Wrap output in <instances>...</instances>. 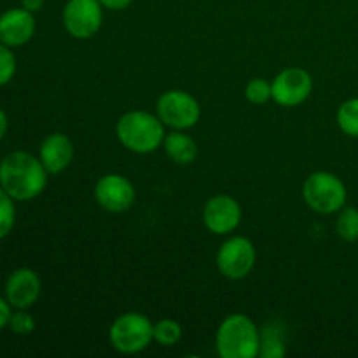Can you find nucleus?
I'll use <instances>...</instances> for the list:
<instances>
[{"mask_svg": "<svg viewBox=\"0 0 358 358\" xmlns=\"http://www.w3.org/2000/svg\"><path fill=\"white\" fill-rule=\"evenodd\" d=\"M48 170L42 161L24 150L9 152L0 161V187L14 201H30L48 185Z\"/></svg>", "mask_w": 358, "mask_h": 358, "instance_id": "f257e3e1", "label": "nucleus"}, {"mask_svg": "<svg viewBox=\"0 0 358 358\" xmlns=\"http://www.w3.org/2000/svg\"><path fill=\"white\" fill-rule=\"evenodd\" d=\"M115 135L124 149L135 154H149L163 145L166 133L157 115L145 110H129L119 117Z\"/></svg>", "mask_w": 358, "mask_h": 358, "instance_id": "f03ea898", "label": "nucleus"}, {"mask_svg": "<svg viewBox=\"0 0 358 358\" xmlns=\"http://www.w3.org/2000/svg\"><path fill=\"white\" fill-rule=\"evenodd\" d=\"M215 346L222 358H255L261 355V332L247 315H229L217 329Z\"/></svg>", "mask_w": 358, "mask_h": 358, "instance_id": "7ed1b4c3", "label": "nucleus"}, {"mask_svg": "<svg viewBox=\"0 0 358 358\" xmlns=\"http://www.w3.org/2000/svg\"><path fill=\"white\" fill-rule=\"evenodd\" d=\"M303 198L313 212L331 215L346 205L348 191L341 178L331 171H315L303 185Z\"/></svg>", "mask_w": 358, "mask_h": 358, "instance_id": "20e7f679", "label": "nucleus"}, {"mask_svg": "<svg viewBox=\"0 0 358 358\" xmlns=\"http://www.w3.org/2000/svg\"><path fill=\"white\" fill-rule=\"evenodd\" d=\"M112 348L122 355H135L149 348L154 341V324L142 313L119 315L108 331Z\"/></svg>", "mask_w": 358, "mask_h": 358, "instance_id": "39448f33", "label": "nucleus"}, {"mask_svg": "<svg viewBox=\"0 0 358 358\" xmlns=\"http://www.w3.org/2000/svg\"><path fill=\"white\" fill-rule=\"evenodd\" d=\"M157 117L171 129H189L201 117V107L187 91L171 90L157 100Z\"/></svg>", "mask_w": 358, "mask_h": 358, "instance_id": "423d86ee", "label": "nucleus"}, {"mask_svg": "<svg viewBox=\"0 0 358 358\" xmlns=\"http://www.w3.org/2000/svg\"><path fill=\"white\" fill-rule=\"evenodd\" d=\"M255 247L248 238L233 236L220 245L217 252V269L229 280H243L255 266Z\"/></svg>", "mask_w": 358, "mask_h": 358, "instance_id": "0eeeda50", "label": "nucleus"}, {"mask_svg": "<svg viewBox=\"0 0 358 358\" xmlns=\"http://www.w3.org/2000/svg\"><path fill=\"white\" fill-rule=\"evenodd\" d=\"M103 23L100 0H69L63 7V27L73 38H91Z\"/></svg>", "mask_w": 358, "mask_h": 358, "instance_id": "6e6552de", "label": "nucleus"}, {"mask_svg": "<svg viewBox=\"0 0 358 358\" xmlns=\"http://www.w3.org/2000/svg\"><path fill=\"white\" fill-rule=\"evenodd\" d=\"M313 90V79L310 72L299 66H290L282 70L273 79V100L282 107H297L308 100Z\"/></svg>", "mask_w": 358, "mask_h": 358, "instance_id": "1a4fd4ad", "label": "nucleus"}, {"mask_svg": "<svg viewBox=\"0 0 358 358\" xmlns=\"http://www.w3.org/2000/svg\"><path fill=\"white\" fill-rule=\"evenodd\" d=\"M98 205L110 213H122L133 206L136 199L135 185L129 178L119 173H107L94 185Z\"/></svg>", "mask_w": 358, "mask_h": 358, "instance_id": "9d476101", "label": "nucleus"}, {"mask_svg": "<svg viewBox=\"0 0 358 358\" xmlns=\"http://www.w3.org/2000/svg\"><path fill=\"white\" fill-rule=\"evenodd\" d=\"M203 222L206 229L213 234H229L240 226L241 206L233 196L217 194L205 203Z\"/></svg>", "mask_w": 358, "mask_h": 358, "instance_id": "9b49d317", "label": "nucleus"}, {"mask_svg": "<svg viewBox=\"0 0 358 358\" xmlns=\"http://www.w3.org/2000/svg\"><path fill=\"white\" fill-rule=\"evenodd\" d=\"M42 283L37 273L30 268H20L6 280V299L14 310H28L38 301Z\"/></svg>", "mask_w": 358, "mask_h": 358, "instance_id": "f8f14e48", "label": "nucleus"}, {"mask_svg": "<svg viewBox=\"0 0 358 358\" xmlns=\"http://www.w3.org/2000/svg\"><path fill=\"white\" fill-rule=\"evenodd\" d=\"M35 16L24 7H14L0 14V42L9 48H20L35 35Z\"/></svg>", "mask_w": 358, "mask_h": 358, "instance_id": "ddd939ff", "label": "nucleus"}, {"mask_svg": "<svg viewBox=\"0 0 358 358\" xmlns=\"http://www.w3.org/2000/svg\"><path fill=\"white\" fill-rule=\"evenodd\" d=\"M73 157V143L63 133H51L45 136L38 149V159L42 161L49 175L62 173L69 168Z\"/></svg>", "mask_w": 358, "mask_h": 358, "instance_id": "4468645a", "label": "nucleus"}, {"mask_svg": "<svg viewBox=\"0 0 358 358\" xmlns=\"http://www.w3.org/2000/svg\"><path fill=\"white\" fill-rule=\"evenodd\" d=\"M163 149L166 156L177 164H191L198 157V145L194 138L185 135L184 129H173L163 140Z\"/></svg>", "mask_w": 358, "mask_h": 358, "instance_id": "2eb2a0df", "label": "nucleus"}, {"mask_svg": "<svg viewBox=\"0 0 358 358\" xmlns=\"http://www.w3.org/2000/svg\"><path fill=\"white\" fill-rule=\"evenodd\" d=\"M338 126L345 135L358 138V98L343 101L338 108Z\"/></svg>", "mask_w": 358, "mask_h": 358, "instance_id": "dca6fc26", "label": "nucleus"}, {"mask_svg": "<svg viewBox=\"0 0 358 358\" xmlns=\"http://www.w3.org/2000/svg\"><path fill=\"white\" fill-rule=\"evenodd\" d=\"M336 231L339 238L345 241H357L358 240V208L355 206H343L339 210L338 220H336Z\"/></svg>", "mask_w": 358, "mask_h": 358, "instance_id": "f3484780", "label": "nucleus"}, {"mask_svg": "<svg viewBox=\"0 0 358 358\" xmlns=\"http://www.w3.org/2000/svg\"><path fill=\"white\" fill-rule=\"evenodd\" d=\"M182 338V327L173 318H163L154 324V341L161 346H175Z\"/></svg>", "mask_w": 358, "mask_h": 358, "instance_id": "a211bd4d", "label": "nucleus"}, {"mask_svg": "<svg viewBox=\"0 0 358 358\" xmlns=\"http://www.w3.org/2000/svg\"><path fill=\"white\" fill-rule=\"evenodd\" d=\"M16 222V206L14 199L0 187V240L9 236Z\"/></svg>", "mask_w": 358, "mask_h": 358, "instance_id": "6ab92c4d", "label": "nucleus"}, {"mask_svg": "<svg viewBox=\"0 0 358 358\" xmlns=\"http://www.w3.org/2000/svg\"><path fill=\"white\" fill-rule=\"evenodd\" d=\"M285 341L276 329H268L261 334V355L266 358H282L285 357Z\"/></svg>", "mask_w": 358, "mask_h": 358, "instance_id": "aec40b11", "label": "nucleus"}, {"mask_svg": "<svg viewBox=\"0 0 358 358\" xmlns=\"http://www.w3.org/2000/svg\"><path fill=\"white\" fill-rule=\"evenodd\" d=\"M245 98L254 105H262L266 103V101L273 100L271 83L261 79V77H255V79H252L250 83L245 86Z\"/></svg>", "mask_w": 358, "mask_h": 358, "instance_id": "412c9836", "label": "nucleus"}, {"mask_svg": "<svg viewBox=\"0 0 358 358\" xmlns=\"http://www.w3.org/2000/svg\"><path fill=\"white\" fill-rule=\"evenodd\" d=\"M16 56L10 51L9 45L0 42V86H6L16 76Z\"/></svg>", "mask_w": 358, "mask_h": 358, "instance_id": "4be33fe9", "label": "nucleus"}, {"mask_svg": "<svg viewBox=\"0 0 358 358\" xmlns=\"http://www.w3.org/2000/svg\"><path fill=\"white\" fill-rule=\"evenodd\" d=\"M9 329L17 336H30L35 331V320L27 310L13 311L9 320Z\"/></svg>", "mask_w": 358, "mask_h": 358, "instance_id": "5701e85b", "label": "nucleus"}, {"mask_svg": "<svg viewBox=\"0 0 358 358\" xmlns=\"http://www.w3.org/2000/svg\"><path fill=\"white\" fill-rule=\"evenodd\" d=\"M10 315H13V306H10L6 297H0V331L9 327Z\"/></svg>", "mask_w": 358, "mask_h": 358, "instance_id": "b1692460", "label": "nucleus"}, {"mask_svg": "<svg viewBox=\"0 0 358 358\" xmlns=\"http://www.w3.org/2000/svg\"><path fill=\"white\" fill-rule=\"evenodd\" d=\"M131 2L133 0H100L101 6L110 10H122L131 6Z\"/></svg>", "mask_w": 358, "mask_h": 358, "instance_id": "393cba45", "label": "nucleus"}, {"mask_svg": "<svg viewBox=\"0 0 358 358\" xmlns=\"http://www.w3.org/2000/svg\"><path fill=\"white\" fill-rule=\"evenodd\" d=\"M44 2H45V0H21V7H24V9L35 14L37 10L42 9Z\"/></svg>", "mask_w": 358, "mask_h": 358, "instance_id": "a878e982", "label": "nucleus"}, {"mask_svg": "<svg viewBox=\"0 0 358 358\" xmlns=\"http://www.w3.org/2000/svg\"><path fill=\"white\" fill-rule=\"evenodd\" d=\"M7 128H9V119H7L6 112H3L2 108H0V142H2L3 136H6Z\"/></svg>", "mask_w": 358, "mask_h": 358, "instance_id": "bb28decb", "label": "nucleus"}]
</instances>
